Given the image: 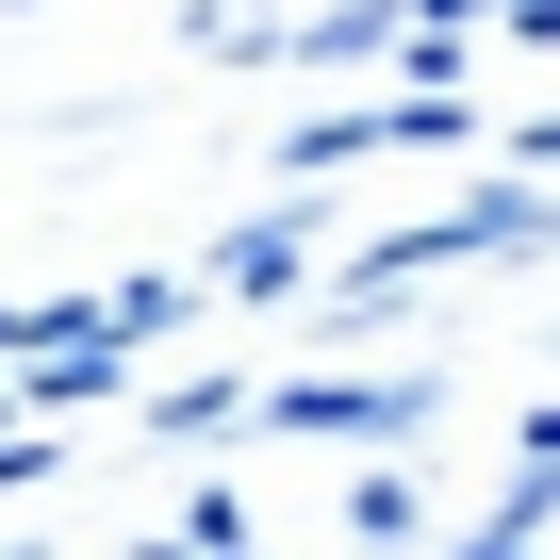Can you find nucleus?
Wrapping results in <instances>:
<instances>
[{
    "label": "nucleus",
    "instance_id": "7ed1b4c3",
    "mask_svg": "<svg viewBox=\"0 0 560 560\" xmlns=\"http://www.w3.org/2000/svg\"><path fill=\"white\" fill-rule=\"evenodd\" d=\"M544 165H560V132H544Z\"/></svg>",
    "mask_w": 560,
    "mask_h": 560
},
{
    "label": "nucleus",
    "instance_id": "f03ea898",
    "mask_svg": "<svg viewBox=\"0 0 560 560\" xmlns=\"http://www.w3.org/2000/svg\"><path fill=\"white\" fill-rule=\"evenodd\" d=\"M347 544H380V560H396V544H412V478H363V494H347Z\"/></svg>",
    "mask_w": 560,
    "mask_h": 560
},
{
    "label": "nucleus",
    "instance_id": "f257e3e1",
    "mask_svg": "<svg viewBox=\"0 0 560 560\" xmlns=\"http://www.w3.org/2000/svg\"><path fill=\"white\" fill-rule=\"evenodd\" d=\"M445 380H298V396H264L280 429H412Z\"/></svg>",
    "mask_w": 560,
    "mask_h": 560
}]
</instances>
